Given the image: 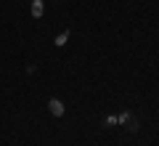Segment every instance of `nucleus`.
Wrapping results in <instances>:
<instances>
[{
	"label": "nucleus",
	"mask_w": 159,
	"mask_h": 146,
	"mask_svg": "<svg viewBox=\"0 0 159 146\" xmlns=\"http://www.w3.org/2000/svg\"><path fill=\"white\" fill-rule=\"evenodd\" d=\"M69 37H72V29H61V32L53 37V45H56V48H64V45L69 43Z\"/></svg>",
	"instance_id": "7ed1b4c3"
},
{
	"label": "nucleus",
	"mask_w": 159,
	"mask_h": 146,
	"mask_svg": "<svg viewBox=\"0 0 159 146\" xmlns=\"http://www.w3.org/2000/svg\"><path fill=\"white\" fill-rule=\"evenodd\" d=\"M48 112H51L53 117H64V114H66V104H64L61 98H56V96H51V98H48Z\"/></svg>",
	"instance_id": "f257e3e1"
},
{
	"label": "nucleus",
	"mask_w": 159,
	"mask_h": 146,
	"mask_svg": "<svg viewBox=\"0 0 159 146\" xmlns=\"http://www.w3.org/2000/svg\"><path fill=\"white\" fill-rule=\"evenodd\" d=\"M117 125H119L117 114H106V117L101 120V128H103V130H111V128H117Z\"/></svg>",
	"instance_id": "20e7f679"
},
{
	"label": "nucleus",
	"mask_w": 159,
	"mask_h": 146,
	"mask_svg": "<svg viewBox=\"0 0 159 146\" xmlns=\"http://www.w3.org/2000/svg\"><path fill=\"white\" fill-rule=\"evenodd\" d=\"M29 16L34 21H40V19L45 16V0H29Z\"/></svg>",
	"instance_id": "f03ea898"
},
{
	"label": "nucleus",
	"mask_w": 159,
	"mask_h": 146,
	"mask_svg": "<svg viewBox=\"0 0 159 146\" xmlns=\"http://www.w3.org/2000/svg\"><path fill=\"white\" fill-rule=\"evenodd\" d=\"M125 130H127V133H138V130H141V122H138V117H135V114H133V117L125 122Z\"/></svg>",
	"instance_id": "39448f33"
}]
</instances>
